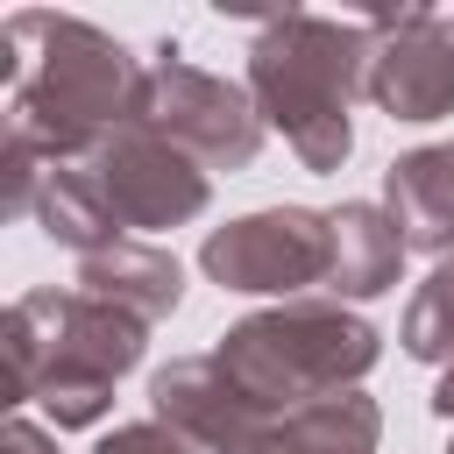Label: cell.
Returning a JSON list of instances; mask_svg holds the SVG:
<instances>
[{"mask_svg": "<svg viewBox=\"0 0 454 454\" xmlns=\"http://www.w3.org/2000/svg\"><path fill=\"white\" fill-rule=\"evenodd\" d=\"M0 71H7V135L35 142L43 163H85L114 128L142 121L149 64L78 14L21 7L0 21Z\"/></svg>", "mask_w": 454, "mask_h": 454, "instance_id": "cell-1", "label": "cell"}, {"mask_svg": "<svg viewBox=\"0 0 454 454\" xmlns=\"http://www.w3.org/2000/svg\"><path fill=\"white\" fill-rule=\"evenodd\" d=\"M376 35L369 21H326V14H270L248 43V99L262 128L291 142L305 170H340L355 149V99L369 92Z\"/></svg>", "mask_w": 454, "mask_h": 454, "instance_id": "cell-2", "label": "cell"}, {"mask_svg": "<svg viewBox=\"0 0 454 454\" xmlns=\"http://www.w3.org/2000/svg\"><path fill=\"white\" fill-rule=\"evenodd\" d=\"M14 397L43 404L57 426H99L114 383L142 362L149 326L92 291H21L0 319Z\"/></svg>", "mask_w": 454, "mask_h": 454, "instance_id": "cell-3", "label": "cell"}, {"mask_svg": "<svg viewBox=\"0 0 454 454\" xmlns=\"http://www.w3.org/2000/svg\"><path fill=\"white\" fill-rule=\"evenodd\" d=\"M213 355L262 411L284 419L312 397L355 390L376 369L383 333L362 312H348L340 298H284V305H262V312L234 319Z\"/></svg>", "mask_w": 454, "mask_h": 454, "instance_id": "cell-4", "label": "cell"}, {"mask_svg": "<svg viewBox=\"0 0 454 454\" xmlns=\"http://www.w3.org/2000/svg\"><path fill=\"white\" fill-rule=\"evenodd\" d=\"M199 270L241 298H277V305L312 298V284L326 291V270H333V227L312 206H262L213 227L199 248Z\"/></svg>", "mask_w": 454, "mask_h": 454, "instance_id": "cell-5", "label": "cell"}, {"mask_svg": "<svg viewBox=\"0 0 454 454\" xmlns=\"http://www.w3.org/2000/svg\"><path fill=\"white\" fill-rule=\"evenodd\" d=\"M142 121L156 135H170L184 156H199L206 170H248L262 149V114L234 78H213L199 64L177 57V43L149 50V85H142Z\"/></svg>", "mask_w": 454, "mask_h": 454, "instance_id": "cell-6", "label": "cell"}, {"mask_svg": "<svg viewBox=\"0 0 454 454\" xmlns=\"http://www.w3.org/2000/svg\"><path fill=\"white\" fill-rule=\"evenodd\" d=\"M92 184L106 192V206L121 213V227H184L206 213L213 177L199 156H184L170 135H156L149 121L114 128L92 156H85Z\"/></svg>", "mask_w": 454, "mask_h": 454, "instance_id": "cell-7", "label": "cell"}, {"mask_svg": "<svg viewBox=\"0 0 454 454\" xmlns=\"http://www.w3.org/2000/svg\"><path fill=\"white\" fill-rule=\"evenodd\" d=\"M149 411L184 433L192 447L206 454H262L270 433H277V411H262L227 369L220 355H177L149 376Z\"/></svg>", "mask_w": 454, "mask_h": 454, "instance_id": "cell-8", "label": "cell"}, {"mask_svg": "<svg viewBox=\"0 0 454 454\" xmlns=\"http://www.w3.org/2000/svg\"><path fill=\"white\" fill-rule=\"evenodd\" d=\"M376 57H369V99L390 121H440L454 114V21L433 7L369 14Z\"/></svg>", "mask_w": 454, "mask_h": 454, "instance_id": "cell-9", "label": "cell"}, {"mask_svg": "<svg viewBox=\"0 0 454 454\" xmlns=\"http://www.w3.org/2000/svg\"><path fill=\"white\" fill-rule=\"evenodd\" d=\"M383 213L397 220L404 248L454 255V142H426L383 170Z\"/></svg>", "mask_w": 454, "mask_h": 454, "instance_id": "cell-10", "label": "cell"}, {"mask_svg": "<svg viewBox=\"0 0 454 454\" xmlns=\"http://www.w3.org/2000/svg\"><path fill=\"white\" fill-rule=\"evenodd\" d=\"M326 227H333V270H326V291L348 305V298H383V291H397V277H404V234H397V220L383 213V206H369V199H348V206H333L326 213Z\"/></svg>", "mask_w": 454, "mask_h": 454, "instance_id": "cell-11", "label": "cell"}, {"mask_svg": "<svg viewBox=\"0 0 454 454\" xmlns=\"http://www.w3.org/2000/svg\"><path fill=\"white\" fill-rule=\"evenodd\" d=\"M78 291H92V298H106V305L135 312L142 326H156V319H170V312H177V298H184V270H177V255H170V248L114 241V248H99V255H85V262H78Z\"/></svg>", "mask_w": 454, "mask_h": 454, "instance_id": "cell-12", "label": "cell"}, {"mask_svg": "<svg viewBox=\"0 0 454 454\" xmlns=\"http://www.w3.org/2000/svg\"><path fill=\"white\" fill-rule=\"evenodd\" d=\"M35 220H43V234H50V241L78 248V262H85V255H99V248H114V241H128L121 213L106 206V192L92 184V170H85V163H50V170H43Z\"/></svg>", "mask_w": 454, "mask_h": 454, "instance_id": "cell-13", "label": "cell"}, {"mask_svg": "<svg viewBox=\"0 0 454 454\" xmlns=\"http://www.w3.org/2000/svg\"><path fill=\"white\" fill-rule=\"evenodd\" d=\"M376 440H383L376 397L333 390V397H312V404L284 411L262 454H376Z\"/></svg>", "mask_w": 454, "mask_h": 454, "instance_id": "cell-14", "label": "cell"}, {"mask_svg": "<svg viewBox=\"0 0 454 454\" xmlns=\"http://www.w3.org/2000/svg\"><path fill=\"white\" fill-rule=\"evenodd\" d=\"M397 340H404V355H411V362H440V369L454 362V255H440V262H433V277L411 291Z\"/></svg>", "mask_w": 454, "mask_h": 454, "instance_id": "cell-15", "label": "cell"}, {"mask_svg": "<svg viewBox=\"0 0 454 454\" xmlns=\"http://www.w3.org/2000/svg\"><path fill=\"white\" fill-rule=\"evenodd\" d=\"M92 454H206V447H192V440L170 433L163 419H135V426H114Z\"/></svg>", "mask_w": 454, "mask_h": 454, "instance_id": "cell-16", "label": "cell"}, {"mask_svg": "<svg viewBox=\"0 0 454 454\" xmlns=\"http://www.w3.org/2000/svg\"><path fill=\"white\" fill-rule=\"evenodd\" d=\"M0 454H57V447H50V433H43V426L7 419V426H0Z\"/></svg>", "mask_w": 454, "mask_h": 454, "instance_id": "cell-17", "label": "cell"}, {"mask_svg": "<svg viewBox=\"0 0 454 454\" xmlns=\"http://www.w3.org/2000/svg\"><path fill=\"white\" fill-rule=\"evenodd\" d=\"M433 419H447L454 426V362L440 369V383H433Z\"/></svg>", "mask_w": 454, "mask_h": 454, "instance_id": "cell-18", "label": "cell"}, {"mask_svg": "<svg viewBox=\"0 0 454 454\" xmlns=\"http://www.w3.org/2000/svg\"><path fill=\"white\" fill-rule=\"evenodd\" d=\"M447 454H454V447H447Z\"/></svg>", "mask_w": 454, "mask_h": 454, "instance_id": "cell-19", "label": "cell"}]
</instances>
